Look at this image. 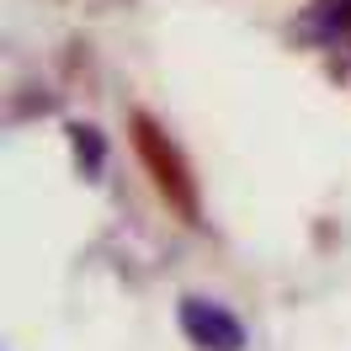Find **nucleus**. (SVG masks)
I'll use <instances>...</instances> for the list:
<instances>
[{"label":"nucleus","mask_w":351,"mask_h":351,"mask_svg":"<svg viewBox=\"0 0 351 351\" xmlns=\"http://www.w3.org/2000/svg\"><path fill=\"white\" fill-rule=\"evenodd\" d=\"M298 32L308 43H341V38H351V0H308V11L298 16Z\"/></svg>","instance_id":"obj_3"},{"label":"nucleus","mask_w":351,"mask_h":351,"mask_svg":"<svg viewBox=\"0 0 351 351\" xmlns=\"http://www.w3.org/2000/svg\"><path fill=\"white\" fill-rule=\"evenodd\" d=\"M128 138H133V154H138L144 176H149V186L160 192V202H165L186 229H197L202 223V197H197V176H192L186 149L160 128V117H149V112H128Z\"/></svg>","instance_id":"obj_1"},{"label":"nucleus","mask_w":351,"mask_h":351,"mask_svg":"<svg viewBox=\"0 0 351 351\" xmlns=\"http://www.w3.org/2000/svg\"><path fill=\"white\" fill-rule=\"evenodd\" d=\"M69 144H75V154H80L86 176H101V165H107V138H101V128L75 123V128H69Z\"/></svg>","instance_id":"obj_4"},{"label":"nucleus","mask_w":351,"mask_h":351,"mask_svg":"<svg viewBox=\"0 0 351 351\" xmlns=\"http://www.w3.org/2000/svg\"><path fill=\"white\" fill-rule=\"evenodd\" d=\"M176 319H181V335L197 351H245V325L223 304H213V298L186 293V298L176 304Z\"/></svg>","instance_id":"obj_2"}]
</instances>
